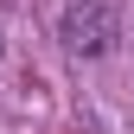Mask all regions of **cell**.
<instances>
[{
  "instance_id": "cell-1",
  "label": "cell",
  "mask_w": 134,
  "mask_h": 134,
  "mask_svg": "<svg viewBox=\"0 0 134 134\" xmlns=\"http://www.w3.org/2000/svg\"><path fill=\"white\" fill-rule=\"evenodd\" d=\"M58 32H64V51H70V58H102L115 45V13L102 7V0H77Z\"/></svg>"
}]
</instances>
